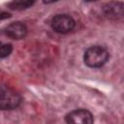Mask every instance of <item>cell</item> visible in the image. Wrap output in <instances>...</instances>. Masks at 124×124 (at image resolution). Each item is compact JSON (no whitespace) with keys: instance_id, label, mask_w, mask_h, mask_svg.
<instances>
[{"instance_id":"7","label":"cell","mask_w":124,"mask_h":124,"mask_svg":"<svg viewBox=\"0 0 124 124\" xmlns=\"http://www.w3.org/2000/svg\"><path fill=\"white\" fill-rule=\"evenodd\" d=\"M36 0H13L8 4L9 8L12 10H24L31 7Z\"/></svg>"},{"instance_id":"8","label":"cell","mask_w":124,"mask_h":124,"mask_svg":"<svg viewBox=\"0 0 124 124\" xmlns=\"http://www.w3.org/2000/svg\"><path fill=\"white\" fill-rule=\"evenodd\" d=\"M13 50V46L10 44H5L0 46V58H5L11 54Z\"/></svg>"},{"instance_id":"6","label":"cell","mask_w":124,"mask_h":124,"mask_svg":"<svg viewBox=\"0 0 124 124\" xmlns=\"http://www.w3.org/2000/svg\"><path fill=\"white\" fill-rule=\"evenodd\" d=\"M5 33L14 40H21L27 34V27L22 22H13L5 28Z\"/></svg>"},{"instance_id":"5","label":"cell","mask_w":124,"mask_h":124,"mask_svg":"<svg viewBox=\"0 0 124 124\" xmlns=\"http://www.w3.org/2000/svg\"><path fill=\"white\" fill-rule=\"evenodd\" d=\"M103 12L110 19H120L124 15V5L118 1H110L103 6Z\"/></svg>"},{"instance_id":"10","label":"cell","mask_w":124,"mask_h":124,"mask_svg":"<svg viewBox=\"0 0 124 124\" xmlns=\"http://www.w3.org/2000/svg\"><path fill=\"white\" fill-rule=\"evenodd\" d=\"M58 0H43V2L45 4H50V3H53V2H56Z\"/></svg>"},{"instance_id":"11","label":"cell","mask_w":124,"mask_h":124,"mask_svg":"<svg viewBox=\"0 0 124 124\" xmlns=\"http://www.w3.org/2000/svg\"><path fill=\"white\" fill-rule=\"evenodd\" d=\"M86 2H92V1H97V0H85Z\"/></svg>"},{"instance_id":"4","label":"cell","mask_w":124,"mask_h":124,"mask_svg":"<svg viewBox=\"0 0 124 124\" xmlns=\"http://www.w3.org/2000/svg\"><path fill=\"white\" fill-rule=\"evenodd\" d=\"M65 120L67 123L73 124H91L94 121L93 115L87 109H75L66 114Z\"/></svg>"},{"instance_id":"3","label":"cell","mask_w":124,"mask_h":124,"mask_svg":"<svg viewBox=\"0 0 124 124\" xmlns=\"http://www.w3.org/2000/svg\"><path fill=\"white\" fill-rule=\"evenodd\" d=\"M75 20L68 15H57L51 20L52 29L61 34H65L73 30L75 27Z\"/></svg>"},{"instance_id":"1","label":"cell","mask_w":124,"mask_h":124,"mask_svg":"<svg viewBox=\"0 0 124 124\" xmlns=\"http://www.w3.org/2000/svg\"><path fill=\"white\" fill-rule=\"evenodd\" d=\"M109 58L108 51L101 46L88 47L83 55L84 63L90 68H100L105 65Z\"/></svg>"},{"instance_id":"2","label":"cell","mask_w":124,"mask_h":124,"mask_svg":"<svg viewBox=\"0 0 124 124\" xmlns=\"http://www.w3.org/2000/svg\"><path fill=\"white\" fill-rule=\"evenodd\" d=\"M20 103L21 97L16 90L6 84H0V109H15Z\"/></svg>"},{"instance_id":"9","label":"cell","mask_w":124,"mask_h":124,"mask_svg":"<svg viewBox=\"0 0 124 124\" xmlns=\"http://www.w3.org/2000/svg\"><path fill=\"white\" fill-rule=\"evenodd\" d=\"M10 16H11V15H10L9 13H1V14H0V20L9 18Z\"/></svg>"},{"instance_id":"12","label":"cell","mask_w":124,"mask_h":124,"mask_svg":"<svg viewBox=\"0 0 124 124\" xmlns=\"http://www.w3.org/2000/svg\"><path fill=\"white\" fill-rule=\"evenodd\" d=\"M1 45H2V44H1V43H0V46H1Z\"/></svg>"}]
</instances>
